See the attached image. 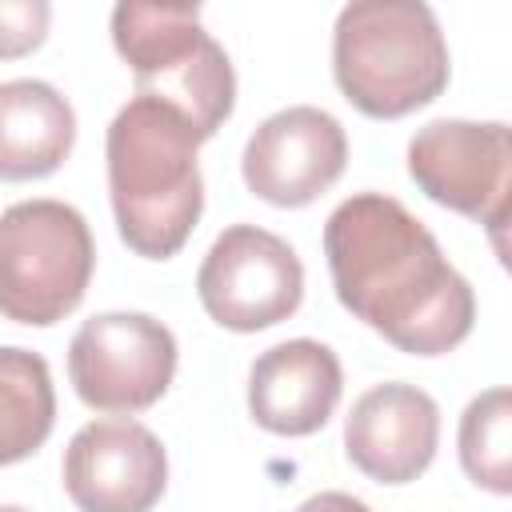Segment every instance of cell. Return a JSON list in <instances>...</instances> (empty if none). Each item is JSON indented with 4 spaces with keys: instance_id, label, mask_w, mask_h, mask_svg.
Returning <instances> with one entry per match:
<instances>
[{
    "instance_id": "6da1fadb",
    "label": "cell",
    "mask_w": 512,
    "mask_h": 512,
    "mask_svg": "<svg viewBox=\"0 0 512 512\" xmlns=\"http://www.w3.org/2000/svg\"><path fill=\"white\" fill-rule=\"evenodd\" d=\"M336 300L408 356H444L476 324L472 284L396 196L356 192L324 224Z\"/></svg>"
},
{
    "instance_id": "7a4b0ae2",
    "label": "cell",
    "mask_w": 512,
    "mask_h": 512,
    "mask_svg": "<svg viewBox=\"0 0 512 512\" xmlns=\"http://www.w3.org/2000/svg\"><path fill=\"white\" fill-rule=\"evenodd\" d=\"M200 132L164 100L132 96L108 124V196L120 240L148 260H172L204 212Z\"/></svg>"
},
{
    "instance_id": "3957f363",
    "label": "cell",
    "mask_w": 512,
    "mask_h": 512,
    "mask_svg": "<svg viewBox=\"0 0 512 512\" xmlns=\"http://www.w3.org/2000/svg\"><path fill=\"white\" fill-rule=\"evenodd\" d=\"M332 76L352 108L400 120L448 88V40L420 0H352L332 28Z\"/></svg>"
},
{
    "instance_id": "277c9868",
    "label": "cell",
    "mask_w": 512,
    "mask_h": 512,
    "mask_svg": "<svg viewBox=\"0 0 512 512\" xmlns=\"http://www.w3.org/2000/svg\"><path fill=\"white\" fill-rule=\"evenodd\" d=\"M112 44L136 76V96L172 104L200 140L236 108V72L228 52L204 32L192 4H144L124 0L112 8Z\"/></svg>"
},
{
    "instance_id": "5b68a950",
    "label": "cell",
    "mask_w": 512,
    "mask_h": 512,
    "mask_svg": "<svg viewBox=\"0 0 512 512\" xmlns=\"http://www.w3.org/2000/svg\"><path fill=\"white\" fill-rule=\"evenodd\" d=\"M96 268L88 220L64 200H20L0 212V316L32 328L80 308Z\"/></svg>"
},
{
    "instance_id": "8992f818",
    "label": "cell",
    "mask_w": 512,
    "mask_h": 512,
    "mask_svg": "<svg viewBox=\"0 0 512 512\" xmlns=\"http://www.w3.org/2000/svg\"><path fill=\"white\" fill-rule=\"evenodd\" d=\"M408 176L416 188L484 224L504 256L508 188H512V132L504 120H432L408 140Z\"/></svg>"
},
{
    "instance_id": "52a82bcc",
    "label": "cell",
    "mask_w": 512,
    "mask_h": 512,
    "mask_svg": "<svg viewBox=\"0 0 512 512\" xmlns=\"http://www.w3.org/2000/svg\"><path fill=\"white\" fill-rule=\"evenodd\" d=\"M176 376V336L148 312H100L68 344V380L92 412L152 408Z\"/></svg>"
},
{
    "instance_id": "ba28073f",
    "label": "cell",
    "mask_w": 512,
    "mask_h": 512,
    "mask_svg": "<svg viewBox=\"0 0 512 512\" xmlns=\"http://www.w3.org/2000/svg\"><path fill=\"white\" fill-rule=\"evenodd\" d=\"M196 296L220 328L260 332L300 308L304 264L276 232L232 224L212 240L196 272Z\"/></svg>"
},
{
    "instance_id": "9c48e42d",
    "label": "cell",
    "mask_w": 512,
    "mask_h": 512,
    "mask_svg": "<svg viewBox=\"0 0 512 512\" xmlns=\"http://www.w3.org/2000/svg\"><path fill=\"white\" fill-rule=\"evenodd\" d=\"M348 164L340 120L312 104L272 112L244 144L240 172L252 196L272 208H304L320 200Z\"/></svg>"
},
{
    "instance_id": "30bf717a",
    "label": "cell",
    "mask_w": 512,
    "mask_h": 512,
    "mask_svg": "<svg viewBox=\"0 0 512 512\" xmlns=\"http://www.w3.org/2000/svg\"><path fill=\"white\" fill-rule=\"evenodd\" d=\"M60 476L80 512H152L168 488V456L136 420H92L68 440Z\"/></svg>"
},
{
    "instance_id": "8fae6325",
    "label": "cell",
    "mask_w": 512,
    "mask_h": 512,
    "mask_svg": "<svg viewBox=\"0 0 512 512\" xmlns=\"http://www.w3.org/2000/svg\"><path fill=\"white\" fill-rule=\"evenodd\" d=\"M440 408L416 384L368 388L344 420L348 460L376 484H408L436 460Z\"/></svg>"
},
{
    "instance_id": "7c38bea8",
    "label": "cell",
    "mask_w": 512,
    "mask_h": 512,
    "mask_svg": "<svg viewBox=\"0 0 512 512\" xmlns=\"http://www.w3.org/2000/svg\"><path fill=\"white\" fill-rule=\"evenodd\" d=\"M344 392L340 360L320 340H284L256 356L248 372V412L264 432L312 436L320 432Z\"/></svg>"
},
{
    "instance_id": "4fadbf2b",
    "label": "cell",
    "mask_w": 512,
    "mask_h": 512,
    "mask_svg": "<svg viewBox=\"0 0 512 512\" xmlns=\"http://www.w3.org/2000/svg\"><path fill=\"white\" fill-rule=\"evenodd\" d=\"M76 144L72 104L44 80L0 84V180L52 176Z\"/></svg>"
},
{
    "instance_id": "5bb4252c",
    "label": "cell",
    "mask_w": 512,
    "mask_h": 512,
    "mask_svg": "<svg viewBox=\"0 0 512 512\" xmlns=\"http://www.w3.org/2000/svg\"><path fill=\"white\" fill-rule=\"evenodd\" d=\"M56 424V388L40 352L0 344V468L28 460Z\"/></svg>"
},
{
    "instance_id": "9a60e30c",
    "label": "cell",
    "mask_w": 512,
    "mask_h": 512,
    "mask_svg": "<svg viewBox=\"0 0 512 512\" xmlns=\"http://www.w3.org/2000/svg\"><path fill=\"white\" fill-rule=\"evenodd\" d=\"M460 464L472 484L508 496L512 492V392L488 388L460 416Z\"/></svg>"
},
{
    "instance_id": "2e32d148",
    "label": "cell",
    "mask_w": 512,
    "mask_h": 512,
    "mask_svg": "<svg viewBox=\"0 0 512 512\" xmlns=\"http://www.w3.org/2000/svg\"><path fill=\"white\" fill-rule=\"evenodd\" d=\"M52 8L44 0H0V60L28 56L48 36Z\"/></svg>"
},
{
    "instance_id": "e0dca14e",
    "label": "cell",
    "mask_w": 512,
    "mask_h": 512,
    "mask_svg": "<svg viewBox=\"0 0 512 512\" xmlns=\"http://www.w3.org/2000/svg\"><path fill=\"white\" fill-rule=\"evenodd\" d=\"M292 512H372L364 500H356V496H348V492H316V496H308L300 508H292Z\"/></svg>"
},
{
    "instance_id": "ac0fdd59",
    "label": "cell",
    "mask_w": 512,
    "mask_h": 512,
    "mask_svg": "<svg viewBox=\"0 0 512 512\" xmlns=\"http://www.w3.org/2000/svg\"><path fill=\"white\" fill-rule=\"evenodd\" d=\"M0 512H28V508H16V504H0Z\"/></svg>"
}]
</instances>
